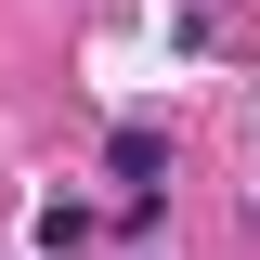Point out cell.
I'll list each match as a JSON object with an SVG mask.
<instances>
[{
    "mask_svg": "<svg viewBox=\"0 0 260 260\" xmlns=\"http://www.w3.org/2000/svg\"><path fill=\"white\" fill-rule=\"evenodd\" d=\"M104 169H117L130 195H169V143H156V130H117V143H104Z\"/></svg>",
    "mask_w": 260,
    "mask_h": 260,
    "instance_id": "1",
    "label": "cell"
}]
</instances>
